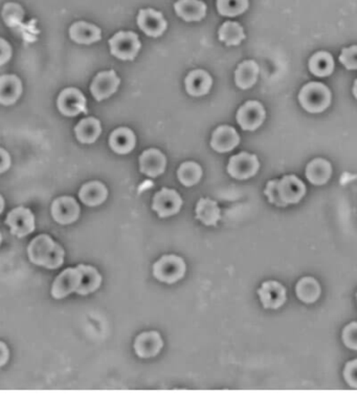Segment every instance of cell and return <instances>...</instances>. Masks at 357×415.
I'll return each instance as SVG.
<instances>
[{"label":"cell","instance_id":"1","mask_svg":"<svg viewBox=\"0 0 357 415\" xmlns=\"http://www.w3.org/2000/svg\"><path fill=\"white\" fill-rule=\"evenodd\" d=\"M31 263L48 270H56L64 263V250L48 234L35 237L28 246Z\"/></svg>","mask_w":357,"mask_h":415},{"label":"cell","instance_id":"2","mask_svg":"<svg viewBox=\"0 0 357 415\" xmlns=\"http://www.w3.org/2000/svg\"><path fill=\"white\" fill-rule=\"evenodd\" d=\"M299 101L304 110L318 113L327 110L331 103V93L329 88L319 82L306 84L299 94Z\"/></svg>","mask_w":357,"mask_h":415},{"label":"cell","instance_id":"3","mask_svg":"<svg viewBox=\"0 0 357 415\" xmlns=\"http://www.w3.org/2000/svg\"><path fill=\"white\" fill-rule=\"evenodd\" d=\"M186 263L176 255H165L153 266V275L157 280L165 283H175L186 274Z\"/></svg>","mask_w":357,"mask_h":415},{"label":"cell","instance_id":"4","mask_svg":"<svg viewBox=\"0 0 357 415\" xmlns=\"http://www.w3.org/2000/svg\"><path fill=\"white\" fill-rule=\"evenodd\" d=\"M110 52L121 60H133L141 50L139 36L133 32H119L110 40Z\"/></svg>","mask_w":357,"mask_h":415},{"label":"cell","instance_id":"5","mask_svg":"<svg viewBox=\"0 0 357 415\" xmlns=\"http://www.w3.org/2000/svg\"><path fill=\"white\" fill-rule=\"evenodd\" d=\"M6 225L15 236L24 237L34 232L35 216L30 209L15 208L6 216Z\"/></svg>","mask_w":357,"mask_h":415},{"label":"cell","instance_id":"6","mask_svg":"<svg viewBox=\"0 0 357 415\" xmlns=\"http://www.w3.org/2000/svg\"><path fill=\"white\" fill-rule=\"evenodd\" d=\"M276 189L284 207L289 204H298L306 193L305 185L296 175H286L281 181L277 179Z\"/></svg>","mask_w":357,"mask_h":415},{"label":"cell","instance_id":"7","mask_svg":"<svg viewBox=\"0 0 357 415\" xmlns=\"http://www.w3.org/2000/svg\"><path fill=\"white\" fill-rule=\"evenodd\" d=\"M183 206L181 195L172 189L163 188L155 194L152 209L161 219L177 214Z\"/></svg>","mask_w":357,"mask_h":415},{"label":"cell","instance_id":"8","mask_svg":"<svg viewBox=\"0 0 357 415\" xmlns=\"http://www.w3.org/2000/svg\"><path fill=\"white\" fill-rule=\"evenodd\" d=\"M260 164L258 157L250 153L243 152L230 157L228 172L237 179H247L258 172Z\"/></svg>","mask_w":357,"mask_h":415},{"label":"cell","instance_id":"9","mask_svg":"<svg viewBox=\"0 0 357 415\" xmlns=\"http://www.w3.org/2000/svg\"><path fill=\"white\" fill-rule=\"evenodd\" d=\"M265 115V110L260 102L248 101L239 108L237 121L243 130L252 132L262 125Z\"/></svg>","mask_w":357,"mask_h":415},{"label":"cell","instance_id":"10","mask_svg":"<svg viewBox=\"0 0 357 415\" xmlns=\"http://www.w3.org/2000/svg\"><path fill=\"white\" fill-rule=\"evenodd\" d=\"M58 110L66 117H75L86 112V99L77 88H66L58 97Z\"/></svg>","mask_w":357,"mask_h":415},{"label":"cell","instance_id":"11","mask_svg":"<svg viewBox=\"0 0 357 415\" xmlns=\"http://www.w3.org/2000/svg\"><path fill=\"white\" fill-rule=\"evenodd\" d=\"M79 268H68L64 270L61 274L58 275L50 290V294L55 299H63L72 293H75L80 284Z\"/></svg>","mask_w":357,"mask_h":415},{"label":"cell","instance_id":"12","mask_svg":"<svg viewBox=\"0 0 357 415\" xmlns=\"http://www.w3.org/2000/svg\"><path fill=\"white\" fill-rule=\"evenodd\" d=\"M53 219L60 225H70L75 223L80 215L79 204L75 201L74 197L62 196L55 199L52 209Z\"/></svg>","mask_w":357,"mask_h":415},{"label":"cell","instance_id":"13","mask_svg":"<svg viewBox=\"0 0 357 415\" xmlns=\"http://www.w3.org/2000/svg\"><path fill=\"white\" fill-rule=\"evenodd\" d=\"M137 24L146 35L154 38L161 36L167 28V21L163 14L153 9L139 11Z\"/></svg>","mask_w":357,"mask_h":415},{"label":"cell","instance_id":"14","mask_svg":"<svg viewBox=\"0 0 357 415\" xmlns=\"http://www.w3.org/2000/svg\"><path fill=\"white\" fill-rule=\"evenodd\" d=\"M119 82L121 80L115 74L114 70L99 73L92 81L90 90H92V94L97 101H102L117 92Z\"/></svg>","mask_w":357,"mask_h":415},{"label":"cell","instance_id":"15","mask_svg":"<svg viewBox=\"0 0 357 415\" xmlns=\"http://www.w3.org/2000/svg\"><path fill=\"white\" fill-rule=\"evenodd\" d=\"M264 308L277 310L286 302V288L277 281H266L258 290Z\"/></svg>","mask_w":357,"mask_h":415},{"label":"cell","instance_id":"16","mask_svg":"<svg viewBox=\"0 0 357 415\" xmlns=\"http://www.w3.org/2000/svg\"><path fill=\"white\" fill-rule=\"evenodd\" d=\"M164 342L157 332H143L134 342V350L139 358L148 359L157 356L163 348Z\"/></svg>","mask_w":357,"mask_h":415},{"label":"cell","instance_id":"17","mask_svg":"<svg viewBox=\"0 0 357 415\" xmlns=\"http://www.w3.org/2000/svg\"><path fill=\"white\" fill-rule=\"evenodd\" d=\"M167 159L165 155L157 149L146 150L139 157V168L142 173L150 177L163 174L166 170Z\"/></svg>","mask_w":357,"mask_h":415},{"label":"cell","instance_id":"18","mask_svg":"<svg viewBox=\"0 0 357 415\" xmlns=\"http://www.w3.org/2000/svg\"><path fill=\"white\" fill-rule=\"evenodd\" d=\"M240 143V137L235 128L230 126H220L213 133L211 146L217 152H228Z\"/></svg>","mask_w":357,"mask_h":415},{"label":"cell","instance_id":"19","mask_svg":"<svg viewBox=\"0 0 357 415\" xmlns=\"http://www.w3.org/2000/svg\"><path fill=\"white\" fill-rule=\"evenodd\" d=\"M175 12L185 21H201L207 14V6L201 0H178L174 4Z\"/></svg>","mask_w":357,"mask_h":415},{"label":"cell","instance_id":"20","mask_svg":"<svg viewBox=\"0 0 357 415\" xmlns=\"http://www.w3.org/2000/svg\"><path fill=\"white\" fill-rule=\"evenodd\" d=\"M22 94V83L17 75H4L0 77V104L12 105Z\"/></svg>","mask_w":357,"mask_h":415},{"label":"cell","instance_id":"21","mask_svg":"<svg viewBox=\"0 0 357 415\" xmlns=\"http://www.w3.org/2000/svg\"><path fill=\"white\" fill-rule=\"evenodd\" d=\"M78 268H79L81 278H80V284L75 293L81 296H86L95 292L102 283V276L97 268L94 266H85V264H80Z\"/></svg>","mask_w":357,"mask_h":415},{"label":"cell","instance_id":"22","mask_svg":"<svg viewBox=\"0 0 357 415\" xmlns=\"http://www.w3.org/2000/svg\"><path fill=\"white\" fill-rule=\"evenodd\" d=\"M212 78L203 70H193L186 78L187 93L193 97L207 95L212 88Z\"/></svg>","mask_w":357,"mask_h":415},{"label":"cell","instance_id":"23","mask_svg":"<svg viewBox=\"0 0 357 415\" xmlns=\"http://www.w3.org/2000/svg\"><path fill=\"white\" fill-rule=\"evenodd\" d=\"M70 36L77 43L92 44L101 40L102 33L94 24L79 21L70 26Z\"/></svg>","mask_w":357,"mask_h":415},{"label":"cell","instance_id":"24","mask_svg":"<svg viewBox=\"0 0 357 415\" xmlns=\"http://www.w3.org/2000/svg\"><path fill=\"white\" fill-rule=\"evenodd\" d=\"M107 188L100 182H90L80 189L79 197L84 205L90 207L101 205L107 199Z\"/></svg>","mask_w":357,"mask_h":415},{"label":"cell","instance_id":"25","mask_svg":"<svg viewBox=\"0 0 357 415\" xmlns=\"http://www.w3.org/2000/svg\"><path fill=\"white\" fill-rule=\"evenodd\" d=\"M137 139L132 130L126 127L117 128L110 135V145L114 152L127 154L135 147Z\"/></svg>","mask_w":357,"mask_h":415},{"label":"cell","instance_id":"26","mask_svg":"<svg viewBox=\"0 0 357 415\" xmlns=\"http://www.w3.org/2000/svg\"><path fill=\"white\" fill-rule=\"evenodd\" d=\"M332 174V167L329 162L323 159H316L310 162L306 168V177L314 185H325Z\"/></svg>","mask_w":357,"mask_h":415},{"label":"cell","instance_id":"27","mask_svg":"<svg viewBox=\"0 0 357 415\" xmlns=\"http://www.w3.org/2000/svg\"><path fill=\"white\" fill-rule=\"evenodd\" d=\"M259 66L254 60H246L239 64L235 73V81L241 90H248L255 85L258 79Z\"/></svg>","mask_w":357,"mask_h":415},{"label":"cell","instance_id":"28","mask_svg":"<svg viewBox=\"0 0 357 415\" xmlns=\"http://www.w3.org/2000/svg\"><path fill=\"white\" fill-rule=\"evenodd\" d=\"M75 137L83 144H92L102 132L101 123L95 117L82 120L75 128Z\"/></svg>","mask_w":357,"mask_h":415},{"label":"cell","instance_id":"29","mask_svg":"<svg viewBox=\"0 0 357 415\" xmlns=\"http://www.w3.org/2000/svg\"><path fill=\"white\" fill-rule=\"evenodd\" d=\"M196 219L206 226H216L221 219L220 209L216 201L201 199L196 206Z\"/></svg>","mask_w":357,"mask_h":415},{"label":"cell","instance_id":"30","mask_svg":"<svg viewBox=\"0 0 357 415\" xmlns=\"http://www.w3.org/2000/svg\"><path fill=\"white\" fill-rule=\"evenodd\" d=\"M296 293L304 303H314L321 296L320 283L312 277H304L297 284Z\"/></svg>","mask_w":357,"mask_h":415},{"label":"cell","instance_id":"31","mask_svg":"<svg viewBox=\"0 0 357 415\" xmlns=\"http://www.w3.org/2000/svg\"><path fill=\"white\" fill-rule=\"evenodd\" d=\"M309 70L318 77H328L334 70V60L327 52H319L310 58Z\"/></svg>","mask_w":357,"mask_h":415},{"label":"cell","instance_id":"32","mask_svg":"<svg viewBox=\"0 0 357 415\" xmlns=\"http://www.w3.org/2000/svg\"><path fill=\"white\" fill-rule=\"evenodd\" d=\"M219 40L226 46H239L245 39V31L238 22L226 21L218 32Z\"/></svg>","mask_w":357,"mask_h":415},{"label":"cell","instance_id":"33","mask_svg":"<svg viewBox=\"0 0 357 415\" xmlns=\"http://www.w3.org/2000/svg\"><path fill=\"white\" fill-rule=\"evenodd\" d=\"M177 175H178L179 182L183 186L192 187L201 181V177H203V169L198 164L194 163V162H187L179 167Z\"/></svg>","mask_w":357,"mask_h":415},{"label":"cell","instance_id":"34","mask_svg":"<svg viewBox=\"0 0 357 415\" xmlns=\"http://www.w3.org/2000/svg\"><path fill=\"white\" fill-rule=\"evenodd\" d=\"M247 8L248 0H217V9L223 16H238Z\"/></svg>","mask_w":357,"mask_h":415},{"label":"cell","instance_id":"35","mask_svg":"<svg viewBox=\"0 0 357 415\" xmlns=\"http://www.w3.org/2000/svg\"><path fill=\"white\" fill-rule=\"evenodd\" d=\"M357 48L356 46L351 48H343L339 56V61L343 64L347 70H356L357 68Z\"/></svg>","mask_w":357,"mask_h":415},{"label":"cell","instance_id":"36","mask_svg":"<svg viewBox=\"0 0 357 415\" xmlns=\"http://www.w3.org/2000/svg\"><path fill=\"white\" fill-rule=\"evenodd\" d=\"M357 324L356 322H352L349 325L346 326L343 332V341L348 348L351 350H357V338H356Z\"/></svg>","mask_w":357,"mask_h":415},{"label":"cell","instance_id":"37","mask_svg":"<svg viewBox=\"0 0 357 415\" xmlns=\"http://www.w3.org/2000/svg\"><path fill=\"white\" fill-rule=\"evenodd\" d=\"M356 370V359L349 362V363L346 365L345 370H343V377H345L346 382L353 388H357Z\"/></svg>","mask_w":357,"mask_h":415},{"label":"cell","instance_id":"38","mask_svg":"<svg viewBox=\"0 0 357 415\" xmlns=\"http://www.w3.org/2000/svg\"><path fill=\"white\" fill-rule=\"evenodd\" d=\"M276 183L277 179L268 182L264 193L268 197V201H270V204H274V205L278 206V207H284L283 204L279 199L278 193H277Z\"/></svg>","mask_w":357,"mask_h":415},{"label":"cell","instance_id":"39","mask_svg":"<svg viewBox=\"0 0 357 415\" xmlns=\"http://www.w3.org/2000/svg\"><path fill=\"white\" fill-rule=\"evenodd\" d=\"M12 57V48L6 40L0 38V65L6 64Z\"/></svg>","mask_w":357,"mask_h":415},{"label":"cell","instance_id":"40","mask_svg":"<svg viewBox=\"0 0 357 415\" xmlns=\"http://www.w3.org/2000/svg\"><path fill=\"white\" fill-rule=\"evenodd\" d=\"M11 166V157L6 150L0 148V173L6 172Z\"/></svg>","mask_w":357,"mask_h":415},{"label":"cell","instance_id":"41","mask_svg":"<svg viewBox=\"0 0 357 415\" xmlns=\"http://www.w3.org/2000/svg\"><path fill=\"white\" fill-rule=\"evenodd\" d=\"M10 358V352H9L8 347L6 344L0 342V367L4 366Z\"/></svg>","mask_w":357,"mask_h":415},{"label":"cell","instance_id":"42","mask_svg":"<svg viewBox=\"0 0 357 415\" xmlns=\"http://www.w3.org/2000/svg\"><path fill=\"white\" fill-rule=\"evenodd\" d=\"M4 197H2L1 195H0V214H1L2 211H4Z\"/></svg>","mask_w":357,"mask_h":415},{"label":"cell","instance_id":"43","mask_svg":"<svg viewBox=\"0 0 357 415\" xmlns=\"http://www.w3.org/2000/svg\"><path fill=\"white\" fill-rule=\"evenodd\" d=\"M1 241H2V237H1V234H0V245H1Z\"/></svg>","mask_w":357,"mask_h":415}]
</instances>
